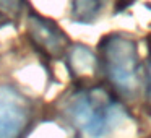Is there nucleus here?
Segmentation results:
<instances>
[{
  "label": "nucleus",
  "instance_id": "1",
  "mask_svg": "<svg viewBox=\"0 0 151 138\" xmlns=\"http://www.w3.org/2000/svg\"><path fill=\"white\" fill-rule=\"evenodd\" d=\"M68 112L75 125L93 138L106 135L119 117V111L101 91L80 93L72 99Z\"/></svg>",
  "mask_w": 151,
  "mask_h": 138
},
{
  "label": "nucleus",
  "instance_id": "8",
  "mask_svg": "<svg viewBox=\"0 0 151 138\" xmlns=\"http://www.w3.org/2000/svg\"><path fill=\"white\" fill-rule=\"evenodd\" d=\"M150 91H151V68H150Z\"/></svg>",
  "mask_w": 151,
  "mask_h": 138
},
{
  "label": "nucleus",
  "instance_id": "7",
  "mask_svg": "<svg viewBox=\"0 0 151 138\" xmlns=\"http://www.w3.org/2000/svg\"><path fill=\"white\" fill-rule=\"evenodd\" d=\"M21 12V0H0V18L15 20Z\"/></svg>",
  "mask_w": 151,
  "mask_h": 138
},
{
  "label": "nucleus",
  "instance_id": "5",
  "mask_svg": "<svg viewBox=\"0 0 151 138\" xmlns=\"http://www.w3.org/2000/svg\"><path fill=\"white\" fill-rule=\"evenodd\" d=\"M102 8V0H73V17L78 21H91Z\"/></svg>",
  "mask_w": 151,
  "mask_h": 138
},
{
  "label": "nucleus",
  "instance_id": "6",
  "mask_svg": "<svg viewBox=\"0 0 151 138\" xmlns=\"http://www.w3.org/2000/svg\"><path fill=\"white\" fill-rule=\"evenodd\" d=\"M72 65L80 73H89L94 68V57L86 47H75L72 50Z\"/></svg>",
  "mask_w": 151,
  "mask_h": 138
},
{
  "label": "nucleus",
  "instance_id": "4",
  "mask_svg": "<svg viewBox=\"0 0 151 138\" xmlns=\"http://www.w3.org/2000/svg\"><path fill=\"white\" fill-rule=\"evenodd\" d=\"M28 34L37 49L54 57L62 52L65 44V36L55 24L34 13H31L28 20Z\"/></svg>",
  "mask_w": 151,
  "mask_h": 138
},
{
  "label": "nucleus",
  "instance_id": "2",
  "mask_svg": "<svg viewBox=\"0 0 151 138\" xmlns=\"http://www.w3.org/2000/svg\"><path fill=\"white\" fill-rule=\"evenodd\" d=\"M104 65L111 81L124 93H132L138 85L137 46L130 37L111 36L102 46Z\"/></svg>",
  "mask_w": 151,
  "mask_h": 138
},
{
  "label": "nucleus",
  "instance_id": "3",
  "mask_svg": "<svg viewBox=\"0 0 151 138\" xmlns=\"http://www.w3.org/2000/svg\"><path fill=\"white\" fill-rule=\"evenodd\" d=\"M29 117L31 107L26 96L12 86L0 85V138H20Z\"/></svg>",
  "mask_w": 151,
  "mask_h": 138
}]
</instances>
